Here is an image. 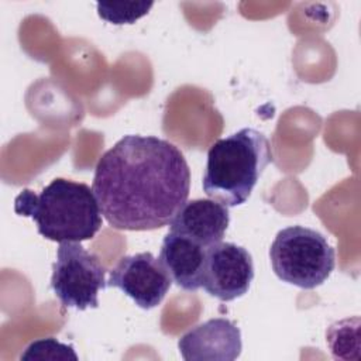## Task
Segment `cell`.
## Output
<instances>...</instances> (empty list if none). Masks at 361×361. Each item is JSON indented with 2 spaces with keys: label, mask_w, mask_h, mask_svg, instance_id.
<instances>
[{
  "label": "cell",
  "mask_w": 361,
  "mask_h": 361,
  "mask_svg": "<svg viewBox=\"0 0 361 361\" xmlns=\"http://www.w3.org/2000/svg\"><path fill=\"white\" fill-rule=\"evenodd\" d=\"M92 189L113 228L157 230L171 224L188 202L190 171L175 144L127 134L99 158Z\"/></svg>",
  "instance_id": "cell-1"
},
{
  "label": "cell",
  "mask_w": 361,
  "mask_h": 361,
  "mask_svg": "<svg viewBox=\"0 0 361 361\" xmlns=\"http://www.w3.org/2000/svg\"><path fill=\"white\" fill-rule=\"evenodd\" d=\"M14 212L31 217L38 234L56 243L90 240L102 227L93 189L65 178H55L41 192L23 189L14 199Z\"/></svg>",
  "instance_id": "cell-2"
},
{
  "label": "cell",
  "mask_w": 361,
  "mask_h": 361,
  "mask_svg": "<svg viewBox=\"0 0 361 361\" xmlns=\"http://www.w3.org/2000/svg\"><path fill=\"white\" fill-rule=\"evenodd\" d=\"M269 162L272 152L268 138L258 130L241 128L210 145L203 192L227 207L240 206L247 202Z\"/></svg>",
  "instance_id": "cell-3"
},
{
  "label": "cell",
  "mask_w": 361,
  "mask_h": 361,
  "mask_svg": "<svg viewBox=\"0 0 361 361\" xmlns=\"http://www.w3.org/2000/svg\"><path fill=\"white\" fill-rule=\"evenodd\" d=\"M269 259L281 281L302 289L320 286L336 267V252L326 237L303 226L279 230L271 244Z\"/></svg>",
  "instance_id": "cell-4"
},
{
  "label": "cell",
  "mask_w": 361,
  "mask_h": 361,
  "mask_svg": "<svg viewBox=\"0 0 361 361\" xmlns=\"http://www.w3.org/2000/svg\"><path fill=\"white\" fill-rule=\"evenodd\" d=\"M106 286V268L96 254L80 243H59L51 288L65 307H97L99 293Z\"/></svg>",
  "instance_id": "cell-5"
},
{
  "label": "cell",
  "mask_w": 361,
  "mask_h": 361,
  "mask_svg": "<svg viewBox=\"0 0 361 361\" xmlns=\"http://www.w3.org/2000/svg\"><path fill=\"white\" fill-rule=\"evenodd\" d=\"M254 279L251 254L234 243H217L206 250L202 288L221 302L245 295Z\"/></svg>",
  "instance_id": "cell-6"
},
{
  "label": "cell",
  "mask_w": 361,
  "mask_h": 361,
  "mask_svg": "<svg viewBox=\"0 0 361 361\" xmlns=\"http://www.w3.org/2000/svg\"><path fill=\"white\" fill-rule=\"evenodd\" d=\"M172 279L151 252L124 255L109 274L107 286L120 289L145 310L157 307L168 293Z\"/></svg>",
  "instance_id": "cell-7"
},
{
  "label": "cell",
  "mask_w": 361,
  "mask_h": 361,
  "mask_svg": "<svg viewBox=\"0 0 361 361\" xmlns=\"http://www.w3.org/2000/svg\"><path fill=\"white\" fill-rule=\"evenodd\" d=\"M178 348L186 361H234L243 348L241 331L226 317L209 319L188 330Z\"/></svg>",
  "instance_id": "cell-8"
},
{
  "label": "cell",
  "mask_w": 361,
  "mask_h": 361,
  "mask_svg": "<svg viewBox=\"0 0 361 361\" xmlns=\"http://www.w3.org/2000/svg\"><path fill=\"white\" fill-rule=\"evenodd\" d=\"M230 223L228 207L213 199L186 202L173 220L169 231L185 235L209 248L220 243Z\"/></svg>",
  "instance_id": "cell-9"
},
{
  "label": "cell",
  "mask_w": 361,
  "mask_h": 361,
  "mask_svg": "<svg viewBox=\"0 0 361 361\" xmlns=\"http://www.w3.org/2000/svg\"><path fill=\"white\" fill-rule=\"evenodd\" d=\"M206 250L196 241L168 231L159 250V261L168 271L172 282L183 290L195 292L202 288Z\"/></svg>",
  "instance_id": "cell-10"
},
{
  "label": "cell",
  "mask_w": 361,
  "mask_h": 361,
  "mask_svg": "<svg viewBox=\"0 0 361 361\" xmlns=\"http://www.w3.org/2000/svg\"><path fill=\"white\" fill-rule=\"evenodd\" d=\"M21 361H78L79 357L71 344L61 343L54 337L39 338L30 343L20 355Z\"/></svg>",
  "instance_id": "cell-11"
},
{
  "label": "cell",
  "mask_w": 361,
  "mask_h": 361,
  "mask_svg": "<svg viewBox=\"0 0 361 361\" xmlns=\"http://www.w3.org/2000/svg\"><path fill=\"white\" fill-rule=\"evenodd\" d=\"M152 3H97L99 16L109 23L131 24L145 16Z\"/></svg>",
  "instance_id": "cell-12"
}]
</instances>
